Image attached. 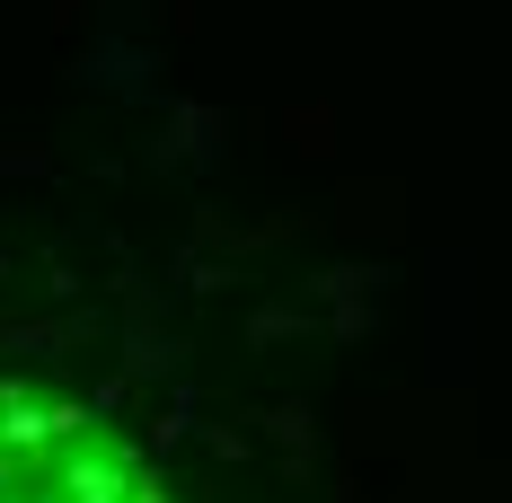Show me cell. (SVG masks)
Returning <instances> with one entry per match:
<instances>
[{"mask_svg": "<svg viewBox=\"0 0 512 503\" xmlns=\"http://www.w3.org/2000/svg\"><path fill=\"white\" fill-rule=\"evenodd\" d=\"M0 503H159V486L80 406L0 380Z\"/></svg>", "mask_w": 512, "mask_h": 503, "instance_id": "6da1fadb", "label": "cell"}]
</instances>
